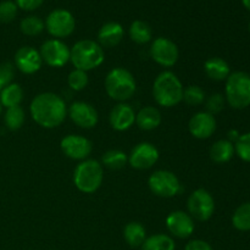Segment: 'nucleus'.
<instances>
[{"instance_id":"1","label":"nucleus","mask_w":250,"mask_h":250,"mask_svg":"<svg viewBox=\"0 0 250 250\" xmlns=\"http://www.w3.org/2000/svg\"><path fill=\"white\" fill-rule=\"evenodd\" d=\"M32 119L44 128L60 126L66 117V104L63 99L54 93H42L31 103Z\"/></svg>"},{"instance_id":"2","label":"nucleus","mask_w":250,"mask_h":250,"mask_svg":"<svg viewBox=\"0 0 250 250\" xmlns=\"http://www.w3.org/2000/svg\"><path fill=\"white\" fill-rule=\"evenodd\" d=\"M153 94L161 106H175L183 99V85L175 73L165 71L154 81Z\"/></svg>"},{"instance_id":"3","label":"nucleus","mask_w":250,"mask_h":250,"mask_svg":"<svg viewBox=\"0 0 250 250\" xmlns=\"http://www.w3.org/2000/svg\"><path fill=\"white\" fill-rule=\"evenodd\" d=\"M104 50L102 45L90 39L77 42L71 49L70 60L77 70L89 71L97 68L104 62Z\"/></svg>"},{"instance_id":"4","label":"nucleus","mask_w":250,"mask_h":250,"mask_svg":"<svg viewBox=\"0 0 250 250\" xmlns=\"http://www.w3.org/2000/svg\"><path fill=\"white\" fill-rule=\"evenodd\" d=\"M136 87L134 77L124 67L114 68L105 78V89L107 95L117 102L131 99L136 92Z\"/></svg>"},{"instance_id":"5","label":"nucleus","mask_w":250,"mask_h":250,"mask_svg":"<svg viewBox=\"0 0 250 250\" xmlns=\"http://www.w3.org/2000/svg\"><path fill=\"white\" fill-rule=\"evenodd\" d=\"M103 166L95 160H84L78 164L73 173V183L78 190L83 193H94L102 186Z\"/></svg>"},{"instance_id":"6","label":"nucleus","mask_w":250,"mask_h":250,"mask_svg":"<svg viewBox=\"0 0 250 250\" xmlns=\"http://www.w3.org/2000/svg\"><path fill=\"white\" fill-rule=\"evenodd\" d=\"M226 99L234 109H246L250 105V76L246 72L229 73L226 82Z\"/></svg>"},{"instance_id":"7","label":"nucleus","mask_w":250,"mask_h":250,"mask_svg":"<svg viewBox=\"0 0 250 250\" xmlns=\"http://www.w3.org/2000/svg\"><path fill=\"white\" fill-rule=\"evenodd\" d=\"M148 185L151 192L161 198L175 197L181 189L180 181L175 173L165 170H159L151 173Z\"/></svg>"},{"instance_id":"8","label":"nucleus","mask_w":250,"mask_h":250,"mask_svg":"<svg viewBox=\"0 0 250 250\" xmlns=\"http://www.w3.org/2000/svg\"><path fill=\"white\" fill-rule=\"evenodd\" d=\"M46 29L55 38H65L73 33L76 28V20L70 11L63 9L53 10L45 21Z\"/></svg>"},{"instance_id":"9","label":"nucleus","mask_w":250,"mask_h":250,"mask_svg":"<svg viewBox=\"0 0 250 250\" xmlns=\"http://www.w3.org/2000/svg\"><path fill=\"white\" fill-rule=\"evenodd\" d=\"M187 207L190 216L199 221H208L215 211L214 198L208 190L203 188L194 190L189 195Z\"/></svg>"},{"instance_id":"10","label":"nucleus","mask_w":250,"mask_h":250,"mask_svg":"<svg viewBox=\"0 0 250 250\" xmlns=\"http://www.w3.org/2000/svg\"><path fill=\"white\" fill-rule=\"evenodd\" d=\"M39 54L46 65L51 67H62L70 60L71 50L63 42L59 39H50L43 43Z\"/></svg>"},{"instance_id":"11","label":"nucleus","mask_w":250,"mask_h":250,"mask_svg":"<svg viewBox=\"0 0 250 250\" xmlns=\"http://www.w3.org/2000/svg\"><path fill=\"white\" fill-rule=\"evenodd\" d=\"M151 58L159 65L171 67L178 60V48L172 41L167 38H156L150 46Z\"/></svg>"},{"instance_id":"12","label":"nucleus","mask_w":250,"mask_h":250,"mask_svg":"<svg viewBox=\"0 0 250 250\" xmlns=\"http://www.w3.org/2000/svg\"><path fill=\"white\" fill-rule=\"evenodd\" d=\"M61 150L73 160H84L92 153V143L85 137L77 136V134H70L62 138L60 143Z\"/></svg>"},{"instance_id":"13","label":"nucleus","mask_w":250,"mask_h":250,"mask_svg":"<svg viewBox=\"0 0 250 250\" xmlns=\"http://www.w3.org/2000/svg\"><path fill=\"white\" fill-rule=\"evenodd\" d=\"M159 159V151L153 144L150 143H139L134 146L131 151L128 161L132 167L137 170H146L153 167Z\"/></svg>"},{"instance_id":"14","label":"nucleus","mask_w":250,"mask_h":250,"mask_svg":"<svg viewBox=\"0 0 250 250\" xmlns=\"http://www.w3.org/2000/svg\"><path fill=\"white\" fill-rule=\"evenodd\" d=\"M71 120L82 128H93L98 124V112L90 104L84 102H76L68 109Z\"/></svg>"},{"instance_id":"15","label":"nucleus","mask_w":250,"mask_h":250,"mask_svg":"<svg viewBox=\"0 0 250 250\" xmlns=\"http://www.w3.org/2000/svg\"><path fill=\"white\" fill-rule=\"evenodd\" d=\"M166 227L177 238H188L194 231V222L190 215L178 210L166 217Z\"/></svg>"},{"instance_id":"16","label":"nucleus","mask_w":250,"mask_h":250,"mask_svg":"<svg viewBox=\"0 0 250 250\" xmlns=\"http://www.w3.org/2000/svg\"><path fill=\"white\" fill-rule=\"evenodd\" d=\"M42 56L37 49L32 46H22L15 54V63L21 72L32 75L42 67Z\"/></svg>"},{"instance_id":"17","label":"nucleus","mask_w":250,"mask_h":250,"mask_svg":"<svg viewBox=\"0 0 250 250\" xmlns=\"http://www.w3.org/2000/svg\"><path fill=\"white\" fill-rule=\"evenodd\" d=\"M189 132L198 139H207L216 129V120L209 112H198L189 120Z\"/></svg>"},{"instance_id":"18","label":"nucleus","mask_w":250,"mask_h":250,"mask_svg":"<svg viewBox=\"0 0 250 250\" xmlns=\"http://www.w3.org/2000/svg\"><path fill=\"white\" fill-rule=\"evenodd\" d=\"M110 125L116 131H127L136 122V112L128 104H117L109 116Z\"/></svg>"},{"instance_id":"19","label":"nucleus","mask_w":250,"mask_h":250,"mask_svg":"<svg viewBox=\"0 0 250 250\" xmlns=\"http://www.w3.org/2000/svg\"><path fill=\"white\" fill-rule=\"evenodd\" d=\"M124 38V27L117 22H107L98 33V41L105 48L116 46Z\"/></svg>"},{"instance_id":"20","label":"nucleus","mask_w":250,"mask_h":250,"mask_svg":"<svg viewBox=\"0 0 250 250\" xmlns=\"http://www.w3.org/2000/svg\"><path fill=\"white\" fill-rule=\"evenodd\" d=\"M136 124L143 131H151L161 124V114L156 107L146 106L143 107L136 115Z\"/></svg>"},{"instance_id":"21","label":"nucleus","mask_w":250,"mask_h":250,"mask_svg":"<svg viewBox=\"0 0 250 250\" xmlns=\"http://www.w3.org/2000/svg\"><path fill=\"white\" fill-rule=\"evenodd\" d=\"M204 70L208 77L214 81H224L229 76V66L224 59L210 58L205 61Z\"/></svg>"},{"instance_id":"22","label":"nucleus","mask_w":250,"mask_h":250,"mask_svg":"<svg viewBox=\"0 0 250 250\" xmlns=\"http://www.w3.org/2000/svg\"><path fill=\"white\" fill-rule=\"evenodd\" d=\"M234 154V146L231 141L227 139H221L212 144L211 149H210V158L212 161L217 164L227 163L232 159Z\"/></svg>"},{"instance_id":"23","label":"nucleus","mask_w":250,"mask_h":250,"mask_svg":"<svg viewBox=\"0 0 250 250\" xmlns=\"http://www.w3.org/2000/svg\"><path fill=\"white\" fill-rule=\"evenodd\" d=\"M23 99V90L17 83H10L0 92V104L6 109L12 106H19Z\"/></svg>"},{"instance_id":"24","label":"nucleus","mask_w":250,"mask_h":250,"mask_svg":"<svg viewBox=\"0 0 250 250\" xmlns=\"http://www.w3.org/2000/svg\"><path fill=\"white\" fill-rule=\"evenodd\" d=\"M124 237L128 246H131L132 248H138V247H142V244L146 239V229L139 222H129L125 227Z\"/></svg>"},{"instance_id":"25","label":"nucleus","mask_w":250,"mask_h":250,"mask_svg":"<svg viewBox=\"0 0 250 250\" xmlns=\"http://www.w3.org/2000/svg\"><path fill=\"white\" fill-rule=\"evenodd\" d=\"M129 37L134 43L146 44L151 41L153 32L146 22L137 20V21L132 22L131 27H129Z\"/></svg>"},{"instance_id":"26","label":"nucleus","mask_w":250,"mask_h":250,"mask_svg":"<svg viewBox=\"0 0 250 250\" xmlns=\"http://www.w3.org/2000/svg\"><path fill=\"white\" fill-rule=\"evenodd\" d=\"M175 242L166 234H154L144 241L142 250H175Z\"/></svg>"},{"instance_id":"27","label":"nucleus","mask_w":250,"mask_h":250,"mask_svg":"<svg viewBox=\"0 0 250 250\" xmlns=\"http://www.w3.org/2000/svg\"><path fill=\"white\" fill-rule=\"evenodd\" d=\"M232 224L238 231H250V203H244L237 208L232 216Z\"/></svg>"},{"instance_id":"28","label":"nucleus","mask_w":250,"mask_h":250,"mask_svg":"<svg viewBox=\"0 0 250 250\" xmlns=\"http://www.w3.org/2000/svg\"><path fill=\"white\" fill-rule=\"evenodd\" d=\"M102 161L105 167L111 168V170H120L126 165L127 155L119 149H112L103 155Z\"/></svg>"},{"instance_id":"29","label":"nucleus","mask_w":250,"mask_h":250,"mask_svg":"<svg viewBox=\"0 0 250 250\" xmlns=\"http://www.w3.org/2000/svg\"><path fill=\"white\" fill-rule=\"evenodd\" d=\"M5 125L11 131L20 129L24 124V111L21 106H12L9 107L5 112L4 117Z\"/></svg>"},{"instance_id":"30","label":"nucleus","mask_w":250,"mask_h":250,"mask_svg":"<svg viewBox=\"0 0 250 250\" xmlns=\"http://www.w3.org/2000/svg\"><path fill=\"white\" fill-rule=\"evenodd\" d=\"M45 23L37 16H27L21 21L20 28L26 36H38L43 32Z\"/></svg>"},{"instance_id":"31","label":"nucleus","mask_w":250,"mask_h":250,"mask_svg":"<svg viewBox=\"0 0 250 250\" xmlns=\"http://www.w3.org/2000/svg\"><path fill=\"white\" fill-rule=\"evenodd\" d=\"M205 99V92L199 85H189L183 89V99L188 105L197 106L200 105Z\"/></svg>"},{"instance_id":"32","label":"nucleus","mask_w":250,"mask_h":250,"mask_svg":"<svg viewBox=\"0 0 250 250\" xmlns=\"http://www.w3.org/2000/svg\"><path fill=\"white\" fill-rule=\"evenodd\" d=\"M67 83L70 85V88H72L73 90H82L87 87L88 84V76L85 71L82 70H73L72 72L68 75Z\"/></svg>"},{"instance_id":"33","label":"nucleus","mask_w":250,"mask_h":250,"mask_svg":"<svg viewBox=\"0 0 250 250\" xmlns=\"http://www.w3.org/2000/svg\"><path fill=\"white\" fill-rule=\"evenodd\" d=\"M234 151H237V155L242 160L250 163V132L239 136L236 146H234Z\"/></svg>"},{"instance_id":"34","label":"nucleus","mask_w":250,"mask_h":250,"mask_svg":"<svg viewBox=\"0 0 250 250\" xmlns=\"http://www.w3.org/2000/svg\"><path fill=\"white\" fill-rule=\"evenodd\" d=\"M17 15V5L11 0H5L0 2V22L9 23L14 21Z\"/></svg>"},{"instance_id":"35","label":"nucleus","mask_w":250,"mask_h":250,"mask_svg":"<svg viewBox=\"0 0 250 250\" xmlns=\"http://www.w3.org/2000/svg\"><path fill=\"white\" fill-rule=\"evenodd\" d=\"M14 78V65L11 62L0 63V92L11 83Z\"/></svg>"},{"instance_id":"36","label":"nucleus","mask_w":250,"mask_h":250,"mask_svg":"<svg viewBox=\"0 0 250 250\" xmlns=\"http://www.w3.org/2000/svg\"><path fill=\"white\" fill-rule=\"evenodd\" d=\"M225 106V98L221 94L216 93V94L210 95L209 99L207 100V110L209 114H219Z\"/></svg>"},{"instance_id":"37","label":"nucleus","mask_w":250,"mask_h":250,"mask_svg":"<svg viewBox=\"0 0 250 250\" xmlns=\"http://www.w3.org/2000/svg\"><path fill=\"white\" fill-rule=\"evenodd\" d=\"M43 1L44 0H15L17 7L26 10V11H33V10L38 9L43 4Z\"/></svg>"},{"instance_id":"38","label":"nucleus","mask_w":250,"mask_h":250,"mask_svg":"<svg viewBox=\"0 0 250 250\" xmlns=\"http://www.w3.org/2000/svg\"><path fill=\"white\" fill-rule=\"evenodd\" d=\"M185 250H212L211 246L207 243L205 241H200V239H194L190 241L189 243L186 246Z\"/></svg>"},{"instance_id":"39","label":"nucleus","mask_w":250,"mask_h":250,"mask_svg":"<svg viewBox=\"0 0 250 250\" xmlns=\"http://www.w3.org/2000/svg\"><path fill=\"white\" fill-rule=\"evenodd\" d=\"M242 2H243L244 6H246L247 9H248L250 11V0H242Z\"/></svg>"},{"instance_id":"40","label":"nucleus","mask_w":250,"mask_h":250,"mask_svg":"<svg viewBox=\"0 0 250 250\" xmlns=\"http://www.w3.org/2000/svg\"><path fill=\"white\" fill-rule=\"evenodd\" d=\"M1 107H2V106H1V104H0V112H1Z\"/></svg>"},{"instance_id":"41","label":"nucleus","mask_w":250,"mask_h":250,"mask_svg":"<svg viewBox=\"0 0 250 250\" xmlns=\"http://www.w3.org/2000/svg\"><path fill=\"white\" fill-rule=\"evenodd\" d=\"M249 31H250V23H249Z\"/></svg>"}]
</instances>
